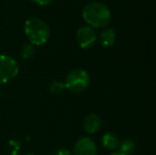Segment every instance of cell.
Here are the masks:
<instances>
[{"label": "cell", "instance_id": "10", "mask_svg": "<svg viewBox=\"0 0 156 155\" xmlns=\"http://www.w3.org/2000/svg\"><path fill=\"white\" fill-rule=\"evenodd\" d=\"M135 148H136V145L132 139H125V140L120 143L118 149H119L120 153H122L124 155H131L134 153Z\"/></svg>", "mask_w": 156, "mask_h": 155}, {"label": "cell", "instance_id": "6", "mask_svg": "<svg viewBox=\"0 0 156 155\" xmlns=\"http://www.w3.org/2000/svg\"><path fill=\"white\" fill-rule=\"evenodd\" d=\"M97 41V34L94 28L89 26H85L78 30L76 32V43L79 47L82 49H88L93 47Z\"/></svg>", "mask_w": 156, "mask_h": 155}, {"label": "cell", "instance_id": "15", "mask_svg": "<svg viewBox=\"0 0 156 155\" xmlns=\"http://www.w3.org/2000/svg\"><path fill=\"white\" fill-rule=\"evenodd\" d=\"M111 155H124V154L120 153V152H119V151H118V152H115V153H112Z\"/></svg>", "mask_w": 156, "mask_h": 155}, {"label": "cell", "instance_id": "14", "mask_svg": "<svg viewBox=\"0 0 156 155\" xmlns=\"http://www.w3.org/2000/svg\"><path fill=\"white\" fill-rule=\"evenodd\" d=\"M32 1L41 6H46V5H49L50 3H52L53 0H32Z\"/></svg>", "mask_w": 156, "mask_h": 155}, {"label": "cell", "instance_id": "9", "mask_svg": "<svg viewBox=\"0 0 156 155\" xmlns=\"http://www.w3.org/2000/svg\"><path fill=\"white\" fill-rule=\"evenodd\" d=\"M116 41V33L114 29L107 28L102 31L100 34V43L104 48H109L115 44Z\"/></svg>", "mask_w": 156, "mask_h": 155}, {"label": "cell", "instance_id": "11", "mask_svg": "<svg viewBox=\"0 0 156 155\" xmlns=\"http://www.w3.org/2000/svg\"><path fill=\"white\" fill-rule=\"evenodd\" d=\"M35 52H36L35 51V46L32 45L31 43H27L21 47L20 55L25 60H29V58H32L35 55Z\"/></svg>", "mask_w": 156, "mask_h": 155}, {"label": "cell", "instance_id": "16", "mask_svg": "<svg viewBox=\"0 0 156 155\" xmlns=\"http://www.w3.org/2000/svg\"><path fill=\"white\" fill-rule=\"evenodd\" d=\"M27 155H35L34 153H29V154H27Z\"/></svg>", "mask_w": 156, "mask_h": 155}, {"label": "cell", "instance_id": "17", "mask_svg": "<svg viewBox=\"0 0 156 155\" xmlns=\"http://www.w3.org/2000/svg\"><path fill=\"white\" fill-rule=\"evenodd\" d=\"M0 97H1V93H0Z\"/></svg>", "mask_w": 156, "mask_h": 155}, {"label": "cell", "instance_id": "8", "mask_svg": "<svg viewBox=\"0 0 156 155\" xmlns=\"http://www.w3.org/2000/svg\"><path fill=\"white\" fill-rule=\"evenodd\" d=\"M120 145L119 137L114 133H106L103 135L102 137V146L104 149L109 150V151H114V150L118 149Z\"/></svg>", "mask_w": 156, "mask_h": 155}, {"label": "cell", "instance_id": "7", "mask_svg": "<svg viewBox=\"0 0 156 155\" xmlns=\"http://www.w3.org/2000/svg\"><path fill=\"white\" fill-rule=\"evenodd\" d=\"M84 130L88 134H94L101 128V118L96 114H90L84 119L83 122Z\"/></svg>", "mask_w": 156, "mask_h": 155}, {"label": "cell", "instance_id": "13", "mask_svg": "<svg viewBox=\"0 0 156 155\" xmlns=\"http://www.w3.org/2000/svg\"><path fill=\"white\" fill-rule=\"evenodd\" d=\"M53 155H72V153L68 149H65V148H61V149L56 150V151L53 153Z\"/></svg>", "mask_w": 156, "mask_h": 155}, {"label": "cell", "instance_id": "1", "mask_svg": "<svg viewBox=\"0 0 156 155\" xmlns=\"http://www.w3.org/2000/svg\"><path fill=\"white\" fill-rule=\"evenodd\" d=\"M83 19L91 28H104L109 23L112 13L108 6L102 2L91 1L84 6L82 11Z\"/></svg>", "mask_w": 156, "mask_h": 155}, {"label": "cell", "instance_id": "12", "mask_svg": "<svg viewBox=\"0 0 156 155\" xmlns=\"http://www.w3.org/2000/svg\"><path fill=\"white\" fill-rule=\"evenodd\" d=\"M65 89H66L65 83L60 82V81H53V82L50 83V85H49V91L56 96L63 93Z\"/></svg>", "mask_w": 156, "mask_h": 155}, {"label": "cell", "instance_id": "3", "mask_svg": "<svg viewBox=\"0 0 156 155\" xmlns=\"http://www.w3.org/2000/svg\"><path fill=\"white\" fill-rule=\"evenodd\" d=\"M90 77L86 70L82 68H74L68 72L65 79V87L73 93H81L89 86Z\"/></svg>", "mask_w": 156, "mask_h": 155}, {"label": "cell", "instance_id": "5", "mask_svg": "<svg viewBox=\"0 0 156 155\" xmlns=\"http://www.w3.org/2000/svg\"><path fill=\"white\" fill-rule=\"evenodd\" d=\"M96 143L90 137H80L73 146L72 155H97Z\"/></svg>", "mask_w": 156, "mask_h": 155}, {"label": "cell", "instance_id": "4", "mask_svg": "<svg viewBox=\"0 0 156 155\" xmlns=\"http://www.w3.org/2000/svg\"><path fill=\"white\" fill-rule=\"evenodd\" d=\"M19 72V65L12 56L0 54V84L13 80Z\"/></svg>", "mask_w": 156, "mask_h": 155}, {"label": "cell", "instance_id": "2", "mask_svg": "<svg viewBox=\"0 0 156 155\" xmlns=\"http://www.w3.org/2000/svg\"><path fill=\"white\" fill-rule=\"evenodd\" d=\"M25 34L32 45H45L50 37V28L43 19L32 17L25 23Z\"/></svg>", "mask_w": 156, "mask_h": 155}]
</instances>
